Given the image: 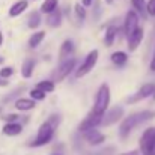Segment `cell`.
Returning <instances> with one entry per match:
<instances>
[{
	"label": "cell",
	"instance_id": "cell-1",
	"mask_svg": "<svg viewBox=\"0 0 155 155\" xmlns=\"http://www.w3.org/2000/svg\"><path fill=\"white\" fill-rule=\"evenodd\" d=\"M152 117H155V113L154 111H149V110H146V111H139V113H134V114L125 117V119L122 120L120 127H119V134H120V137L125 139L137 125H140V124H143V122H146V120H149V119H152Z\"/></svg>",
	"mask_w": 155,
	"mask_h": 155
},
{
	"label": "cell",
	"instance_id": "cell-2",
	"mask_svg": "<svg viewBox=\"0 0 155 155\" xmlns=\"http://www.w3.org/2000/svg\"><path fill=\"white\" fill-rule=\"evenodd\" d=\"M108 105H110V87H108L107 83H103V84L98 87L97 98H95L92 111L97 113V114H104V113L107 111Z\"/></svg>",
	"mask_w": 155,
	"mask_h": 155
},
{
	"label": "cell",
	"instance_id": "cell-3",
	"mask_svg": "<svg viewBox=\"0 0 155 155\" xmlns=\"http://www.w3.org/2000/svg\"><path fill=\"white\" fill-rule=\"evenodd\" d=\"M54 125H53L51 122H44L41 127H39V130H38V136H36V139L33 140V143H32V146H44V145H48L50 142L53 140V136H54Z\"/></svg>",
	"mask_w": 155,
	"mask_h": 155
},
{
	"label": "cell",
	"instance_id": "cell-4",
	"mask_svg": "<svg viewBox=\"0 0 155 155\" xmlns=\"http://www.w3.org/2000/svg\"><path fill=\"white\" fill-rule=\"evenodd\" d=\"M98 57H100V51H98V50L89 51V54L84 57L83 63L80 65V68L75 71V78H81V77H84L86 74H89V72L95 68V65H97V62H98Z\"/></svg>",
	"mask_w": 155,
	"mask_h": 155
},
{
	"label": "cell",
	"instance_id": "cell-5",
	"mask_svg": "<svg viewBox=\"0 0 155 155\" xmlns=\"http://www.w3.org/2000/svg\"><path fill=\"white\" fill-rule=\"evenodd\" d=\"M140 151L143 155H154L155 152V128H146L140 137Z\"/></svg>",
	"mask_w": 155,
	"mask_h": 155
},
{
	"label": "cell",
	"instance_id": "cell-6",
	"mask_svg": "<svg viewBox=\"0 0 155 155\" xmlns=\"http://www.w3.org/2000/svg\"><path fill=\"white\" fill-rule=\"evenodd\" d=\"M103 116L104 114H97V113L91 111V113L81 120V124L78 125V131H80V133H86V131H89V130L97 128V127L101 124Z\"/></svg>",
	"mask_w": 155,
	"mask_h": 155
},
{
	"label": "cell",
	"instance_id": "cell-7",
	"mask_svg": "<svg viewBox=\"0 0 155 155\" xmlns=\"http://www.w3.org/2000/svg\"><path fill=\"white\" fill-rule=\"evenodd\" d=\"M75 63H77L75 59H66V60H63V62L59 65L57 71H56V81L59 83V81H62L63 78H66V77L72 72V69L75 68Z\"/></svg>",
	"mask_w": 155,
	"mask_h": 155
},
{
	"label": "cell",
	"instance_id": "cell-8",
	"mask_svg": "<svg viewBox=\"0 0 155 155\" xmlns=\"http://www.w3.org/2000/svg\"><path fill=\"white\" fill-rule=\"evenodd\" d=\"M139 27V15L136 11H128L127 12V17H125V24H124V29H125V36H131V33Z\"/></svg>",
	"mask_w": 155,
	"mask_h": 155
},
{
	"label": "cell",
	"instance_id": "cell-9",
	"mask_svg": "<svg viewBox=\"0 0 155 155\" xmlns=\"http://www.w3.org/2000/svg\"><path fill=\"white\" fill-rule=\"evenodd\" d=\"M154 92H155V83H146L137 91V94H134L131 98H128V103H137L140 100H145V98L151 97Z\"/></svg>",
	"mask_w": 155,
	"mask_h": 155
},
{
	"label": "cell",
	"instance_id": "cell-10",
	"mask_svg": "<svg viewBox=\"0 0 155 155\" xmlns=\"http://www.w3.org/2000/svg\"><path fill=\"white\" fill-rule=\"evenodd\" d=\"M105 116H103L101 124L103 125H111L114 122H117L120 117H124V108L122 107H113L111 110H108L107 113H104Z\"/></svg>",
	"mask_w": 155,
	"mask_h": 155
},
{
	"label": "cell",
	"instance_id": "cell-11",
	"mask_svg": "<svg viewBox=\"0 0 155 155\" xmlns=\"http://www.w3.org/2000/svg\"><path fill=\"white\" fill-rule=\"evenodd\" d=\"M143 36H145L143 27H137V29L131 33V36H128V38H127V39H128V50H130V51H136V50H137V47L142 44Z\"/></svg>",
	"mask_w": 155,
	"mask_h": 155
},
{
	"label": "cell",
	"instance_id": "cell-12",
	"mask_svg": "<svg viewBox=\"0 0 155 155\" xmlns=\"http://www.w3.org/2000/svg\"><path fill=\"white\" fill-rule=\"evenodd\" d=\"M84 139H86V142L89 143V145H92V146H98V145H101L104 140H105V136H104L101 131H98V130H89V131H86L84 133Z\"/></svg>",
	"mask_w": 155,
	"mask_h": 155
},
{
	"label": "cell",
	"instance_id": "cell-13",
	"mask_svg": "<svg viewBox=\"0 0 155 155\" xmlns=\"http://www.w3.org/2000/svg\"><path fill=\"white\" fill-rule=\"evenodd\" d=\"M29 6V2L27 0H18L15 2L11 8H9V17H18L21 15Z\"/></svg>",
	"mask_w": 155,
	"mask_h": 155
},
{
	"label": "cell",
	"instance_id": "cell-14",
	"mask_svg": "<svg viewBox=\"0 0 155 155\" xmlns=\"http://www.w3.org/2000/svg\"><path fill=\"white\" fill-rule=\"evenodd\" d=\"M2 131L5 136H18L23 131V125L18 122H6V125L3 127Z\"/></svg>",
	"mask_w": 155,
	"mask_h": 155
},
{
	"label": "cell",
	"instance_id": "cell-15",
	"mask_svg": "<svg viewBox=\"0 0 155 155\" xmlns=\"http://www.w3.org/2000/svg\"><path fill=\"white\" fill-rule=\"evenodd\" d=\"M15 107L20 111H29V110H33L36 107V104H35V100H32V98H20L15 101Z\"/></svg>",
	"mask_w": 155,
	"mask_h": 155
},
{
	"label": "cell",
	"instance_id": "cell-16",
	"mask_svg": "<svg viewBox=\"0 0 155 155\" xmlns=\"http://www.w3.org/2000/svg\"><path fill=\"white\" fill-rule=\"evenodd\" d=\"M47 24L50 26V27H59L60 24H62V12L56 8L53 12L48 14V17H47Z\"/></svg>",
	"mask_w": 155,
	"mask_h": 155
},
{
	"label": "cell",
	"instance_id": "cell-17",
	"mask_svg": "<svg viewBox=\"0 0 155 155\" xmlns=\"http://www.w3.org/2000/svg\"><path fill=\"white\" fill-rule=\"evenodd\" d=\"M74 51V44L71 39H66L63 41V44L60 45V51H59V57L60 59H68Z\"/></svg>",
	"mask_w": 155,
	"mask_h": 155
},
{
	"label": "cell",
	"instance_id": "cell-18",
	"mask_svg": "<svg viewBox=\"0 0 155 155\" xmlns=\"http://www.w3.org/2000/svg\"><path fill=\"white\" fill-rule=\"evenodd\" d=\"M116 35H117V27H116V26H110V27H107V30H105V38H104V44H105V47H111V45H113Z\"/></svg>",
	"mask_w": 155,
	"mask_h": 155
},
{
	"label": "cell",
	"instance_id": "cell-19",
	"mask_svg": "<svg viewBox=\"0 0 155 155\" xmlns=\"http://www.w3.org/2000/svg\"><path fill=\"white\" fill-rule=\"evenodd\" d=\"M33 69H35V62L32 59H27V60H24V63L21 66V75L24 78H30L33 75Z\"/></svg>",
	"mask_w": 155,
	"mask_h": 155
},
{
	"label": "cell",
	"instance_id": "cell-20",
	"mask_svg": "<svg viewBox=\"0 0 155 155\" xmlns=\"http://www.w3.org/2000/svg\"><path fill=\"white\" fill-rule=\"evenodd\" d=\"M44 38H45V32H35V33L29 38V47H30V48H36V47L42 42Z\"/></svg>",
	"mask_w": 155,
	"mask_h": 155
},
{
	"label": "cell",
	"instance_id": "cell-21",
	"mask_svg": "<svg viewBox=\"0 0 155 155\" xmlns=\"http://www.w3.org/2000/svg\"><path fill=\"white\" fill-rule=\"evenodd\" d=\"M127 60H128V56H127L125 51H114L111 54V62H113L114 65H117V66L125 65Z\"/></svg>",
	"mask_w": 155,
	"mask_h": 155
},
{
	"label": "cell",
	"instance_id": "cell-22",
	"mask_svg": "<svg viewBox=\"0 0 155 155\" xmlns=\"http://www.w3.org/2000/svg\"><path fill=\"white\" fill-rule=\"evenodd\" d=\"M57 3H59V0H45V2L41 5V12L50 14V12H53V11L57 8Z\"/></svg>",
	"mask_w": 155,
	"mask_h": 155
},
{
	"label": "cell",
	"instance_id": "cell-23",
	"mask_svg": "<svg viewBox=\"0 0 155 155\" xmlns=\"http://www.w3.org/2000/svg\"><path fill=\"white\" fill-rule=\"evenodd\" d=\"M36 87H38V89H41L42 92L48 94V92H53V91H54V83L50 81V80H44V81H39Z\"/></svg>",
	"mask_w": 155,
	"mask_h": 155
},
{
	"label": "cell",
	"instance_id": "cell-24",
	"mask_svg": "<svg viewBox=\"0 0 155 155\" xmlns=\"http://www.w3.org/2000/svg\"><path fill=\"white\" fill-rule=\"evenodd\" d=\"M39 24H41L39 12H33V14H30V17H29V27H30V29H36Z\"/></svg>",
	"mask_w": 155,
	"mask_h": 155
},
{
	"label": "cell",
	"instance_id": "cell-25",
	"mask_svg": "<svg viewBox=\"0 0 155 155\" xmlns=\"http://www.w3.org/2000/svg\"><path fill=\"white\" fill-rule=\"evenodd\" d=\"M45 92H42L41 89H38V87H35V89H32L30 91V98L32 100H35V101H42L44 98H45Z\"/></svg>",
	"mask_w": 155,
	"mask_h": 155
},
{
	"label": "cell",
	"instance_id": "cell-26",
	"mask_svg": "<svg viewBox=\"0 0 155 155\" xmlns=\"http://www.w3.org/2000/svg\"><path fill=\"white\" fill-rule=\"evenodd\" d=\"M75 14H77V18L78 20H84L86 18V9L81 3H77L75 5Z\"/></svg>",
	"mask_w": 155,
	"mask_h": 155
},
{
	"label": "cell",
	"instance_id": "cell-27",
	"mask_svg": "<svg viewBox=\"0 0 155 155\" xmlns=\"http://www.w3.org/2000/svg\"><path fill=\"white\" fill-rule=\"evenodd\" d=\"M12 74H14V68L12 66H3L0 69V77L2 78H9Z\"/></svg>",
	"mask_w": 155,
	"mask_h": 155
},
{
	"label": "cell",
	"instance_id": "cell-28",
	"mask_svg": "<svg viewBox=\"0 0 155 155\" xmlns=\"http://www.w3.org/2000/svg\"><path fill=\"white\" fill-rule=\"evenodd\" d=\"M131 3L136 8V11H139V12H143L145 8H146V2L145 0H131Z\"/></svg>",
	"mask_w": 155,
	"mask_h": 155
},
{
	"label": "cell",
	"instance_id": "cell-29",
	"mask_svg": "<svg viewBox=\"0 0 155 155\" xmlns=\"http://www.w3.org/2000/svg\"><path fill=\"white\" fill-rule=\"evenodd\" d=\"M146 12L149 14V15H152V17H155V0H149L148 3H146Z\"/></svg>",
	"mask_w": 155,
	"mask_h": 155
},
{
	"label": "cell",
	"instance_id": "cell-30",
	"mask_svg": "<svg viewBox=\"0 0 155 155\" xmlns=\"http://www.w3.org/2000/svg\"><path fill=\"white\" fill-rule=\"evenodd\" d=\"M18 117H20L18 114H8V116H5L3 119H5L6 122H17V120H18Z\"/></svg>",
	"mask_w": 155,
	"mask_h": 155
},
{
	"label": "cell",
	"instance_id": "cell-31",
	"mask_svg": "<svg viewBox=\"0 0 155 155\" xmlns=\"http://www.w3.org/2000/svg\"><path fill=\"white\" fill-rule=\"evenodd\" d=\"M81 3H83V6H91L94 3V0H81Z\"/></svg>",
	"mask_w": 155,
	"mask_h": 155
},
{
	"label": "cell",
	"instance_id": "cell-32",
	"mask_svg": "<svg viewBox=\"0 0 155 155\" xmlns=\"http://www.w3.org/2000/svg\"><path fill=\"white\" fill-rule=\"evenodd\" d=\"M119 155H139V151H130V152H124V154Z\"/></svg>",
	"mask_w": 155,
	"mask_h": 155
},
{
	"label": "cell",
	"instance_id": "cell-33",
	"mask_svg": "<svg viewBox=\"0 0 155 155\" xmlns=\"http://www.w3.org/2000/svg\"><path fill=\"white\" fill-rule=\"evenodd\" d=\"M151 69L155 71V50H154V57H152V60H151Z\"/></svg>",
	"mask_w": 155,
	"mask_h": 155
},
{
	"label": "cell",
	"instance_id": "cell-34",
	"mask_svg": "<svg viewBox=\"0 0 155 155\" xmlns=\"http://www.w3.org/2000/svg\"><path fill=\"white\" fill-rule=\"evenodd\" d=\"M2 44H3V33L0 32V45H2Z\"/></svg>",
	"mask_w": 155,
	"mask_h": 155
},
{
	"label": "cell",
	"instance_id": "cell-35",
	"mask_svg": "<svg viewBox=\"0 0 155 155\" xmlns=\"http://www.w3.org/2000/svg\"><path fill=\"white\" fill-rule=\"evenodd\" d=\"M6 84H8L6 81H2V80H0V86H6Z\"/></svg>",
	"mask_w": 155,
	"mask_h": 155
},
{
	"label": "cell",
	"instance_id": "cell-36",
	"mask_svg": "<svg viewBox=\"0 0 155 155\" xmlns=\"http://www.w3.org/2000/svg\"><path fill=\"white\" fill-rule=\"evenodd\" d=\"M105 2H107L108 5H110V3H113V0H105Z\"/></svg>",
	"mask_w": 155,
	"mask_h": 155
},
{
	"label": "cell",
	"instance_id": "cell-37",
	"mask_svg": "<svg viewBox=\"0 0 155 155\" xmlns=\"http://www.w3.org/2000/svg\"><path fill=\"white\" fill-rule=\"evenodd\" d=\"M152 95H154V100H155V92H154V94H152Z\"/></svg>",
	"mask_w": 155,
	"mask_h": 155
},
{
	"label": "cell",
	"instance_id": "cell-38",
	"mask_svg": "<svg viewBox=\"0 0 155 155\" xmlns=\"http://www.w3.org/2000/svg\"><path fill=\"white\" fill-rule=\"evenodd\" d=\"M53 155H62V154H53Z\"/></svg>",
	"mask_w": 155,
	"mask_h": 155
},
{
	"label": "cell",
	"instance_id": "cell-39",
	"mask_svg": "<svg viewBox=\"0 0 155 155\" xmlns=\"http://www.w3.org/2000/svg\"><path fill=\"white\" fill-rule=\"evenodd\" d=\"M0 111H2V108H0Z\"/></svg>",
	"mask_w": 155,
	"mask_h": 155
}]
</instances>
